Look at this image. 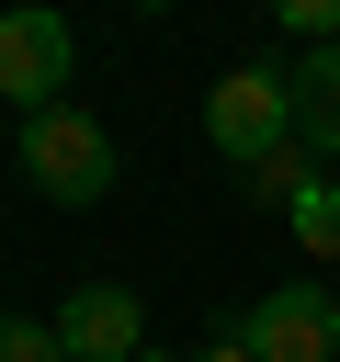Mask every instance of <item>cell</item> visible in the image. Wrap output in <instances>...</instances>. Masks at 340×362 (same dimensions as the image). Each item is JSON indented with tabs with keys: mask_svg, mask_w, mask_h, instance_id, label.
I'll return each mask as SVG.
<instances>
[{
	"mask_svg": "<svg viewBox=\"0 0 340 362\" xmlns=\"http://www.w3.org/2000/svg\"><path fill=\"white\" fill-rule=\"evenodd\" d=\"M204 136H215L238 170H261L272 147H295V90H283V68H227V79L204 90Z\"/></svg>",
	"mask_w": 340,
	"mask_h": 362,
	"instance_id": "7a4b0ae2",
	"label": "cell"
},
{
	"mask_svg": "<svg viewBox=\"0 0 340 362\" xmlns=\"http://www.w3.org/2000/svg\"><path fill=\"white\" fill-rule=\"evenodd\" d=\"M136 362H181V351H136Z\"/></svg>",
	"mask_w": 340,
	"mask_h": 362,
	"instance_id": "7c38bea8",
	"label": "cell"
},
{
	"mask_svg": "<svg viewBox=\"0 0 340 362\" xmlns=\"http://www.w3.org/2000/svg\"><path fill=\"white\" fill-rule=\"evenodd\" d=\"M0 362H68L57 351V317H0Z\"/></svg>",
	"mask_w": 340,
	"mask_h": 362,
	"instance_id": "30bf717a",
	"label": "cell"
},
{
	"mask_svg": "<svg viewBox=\"0 0 340 362\" xmlns=\"http://www.w3.org/2000/svg\"><path fill=\"white\" fill-rule=\"evenodd\" d=\"M136 11H170V0H136Z\"/></svg>",
	"mask_w": 340,
	"mask_h": 362,
	"instance_id": "4fadbf2b",
	"label": "cell"
},
{
	"mask_svg": "<svg viewBox=\"0 0 340 362\" xmlns=\"http://www.w3.org/2000/svg\"><path fill=\"white\" fill-rule=\"evenodd\" d=\"M238 339L261 362H340V294L329 283H283V294H261L238 317Z\"/></svg>",
	"mask_w": 340,
	"mask_h": 362,
	"instance_id": "277c9868",
	"label": "cell"
},
{
	"mask_svg": "<svg viewBox=\"0 0 340 362\" xmlns=\"http://www.w3.org/2000/svg\"><path fill=\"white\" fill-rule=\"evenodd\" d=\"M283 226H295V249H306V260H340V181H317Z\"/></svg>",
	"mask_w": 340,
	"mask_h": 362,
	"instance_id": "ba28073f",
	"label": "cell"
},
{
	"mask_svg": "<svg viewBox=\"0 0 340 362\" xmlns=\"http://www.w3.org/2000/svg\"><path fill=\"white\" fill-rule=\"evenodd\" d=\"M57 351H68V362H136V351H147L136 294H125V283H79V294L57 305Z\"/></svg>",
	"mask_w": 340,
	"mask_h": 362,
	"instance_id": "5b68a950",
	"label": "cell"
},
{
	"mask_svg": "<svg viewBox=\"0 0 340 362\" xmlns=\"http://www.w3.org/2000/svg\"><path fill=\"white\" fill-rule=\"evenodd\" d=\"M283 34H306V45H340V0H261Z\"/></svg>",
	"mask_w": 340,
	"mask_h": 362,
	"instance_id": "9c48e42d",
	"label": "cell"
},
{
	"mask_svg": "<svg viewBox=\"0 0 340 362\" xmlns=\"http://www.w3.org/2000/svg\"><path fill=\"white\" fill-rule=\"evenodd\" d=\"M68 68H79V34H68V11H45V0L0 11V102H23V113H57Z\"/></svg>",
	"mask_w": 340,
	"mask_h": 362,
	"instance_id": "3957f363",
	"label": "cell"
},
{
	"mask_svg": "<svg viewBox=\"0 0 340 362\" xmlns=\"http://www.w3.org/2000/svg\"><path fill=\"white\" fill-rule=\"evenodd\" d=\"M23 181L45 192V204H102L113 192V136L91 124V113H23Z\"/></svg>",
	"mask_w": 340,
	"mask_h": 362,
	"instance_id": "6da1fadb",
	"label": "cell"
},
{
	"mask_svg": "<svg viewBox=\"0 0 340 362\" xmlns=\"http://www.w3.org/2000/svg\"><path fill=\"white\" fill-rule=\"evenodd\" d=\"M317 181H329V170H317V158H306V147H272V158H261V170H249V204H283V215H295V204H306V192H317Z\"/></svg>",
	"mask_w": 340,
	"mask_h": 362,
	"instance_id": "52a82bcc",
	"label": "cell"
},
{
	"mask_svg": "<svg viewBox=\"0 0 340 362\" xmlns=\"http://www.w3.org/2000/svg\"><path fill=\"white\" fill-rule=\"evenodd\" d=\"M283 90H295V147L329 170V158H340V45H306V57L283 68Z\"/></svg>",
	"mask_w": 340,
	"mask_h": 362,
	"instance_id": "8992f818",
	"label": "cell"
},
{
	"mask_svg": "<svg viewBox=\"0 0 340 362\" xmlns=\"http://www.w3.org/2000/svg\"><path fill=\"white\" fill-rule=\"evenodd\" d=\"M193 362H261V351H249V339H238V328H227V339H204V351H193Z\"/></svg>",
	"mask_w": 340,
	"mask_h": 362,
	"instance_id": "8fae6325",
	"label": "cell"
}]
</instances>
